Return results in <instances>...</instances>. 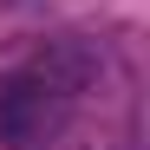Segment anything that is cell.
<instances>
[{
  "label": "cell",
  "mask_w": 150,
  "mask_h": 150,
  "mask_svg": "<svg viewBox=\"0 0 150 150\" xmlns=\"http://www.w3.org/2000/svg\"><path fill=\"white\" fill-rule=\"evenodd\" d=\"M72 124V98L33 79L26 65L0 72V150H39Z\"/></svg>",
  "instance_id": "1"
},
{
  "label": "cell",
  "mask_w": 150,
  "mask_h": 150,
  "mask_svg": "<svg viewBox=\"0 0 150 150\" xmlns=\"http://www.w3.org/2000/svg\"><path fill=\"white\" fill-rule=\"evenodd\" d=\"M26 72H33V79H46L52 91H65L72 105H79L85 91H98V85H105L111 52H105L98 39H52V46H39V52L26 59Z\"/></svg>",
  "instance_id": "2"
},
{
  "label": "cell",
  "mask_w": 150,
  "mask_h": 150,
  "mask_svg": "<svg viewBox=\"0 0 150 150\" xmlns=\"http://www.w3.org/2000/svg\"><path fill=\"white\" fill-rule=\"evenodd\" d=\"M39 150H117V137H105V131H72V124H65V131L52 144H39Z\"/></svg>",
  "instance_id": "3"
}]
</instances>
